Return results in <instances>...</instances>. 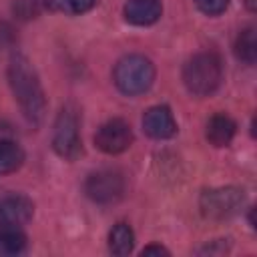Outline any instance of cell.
<instances>
[{
	"label": "cell",
	"mask_w": 257,
	"mask_h": 257,
	"mask_svg": "<svg viewBox=\"0 0 257 257\" xmlns=\"http://www.w3.org/2000/svg\"><path fill=\"white\" fill-rule=\"evenodd\" d=\"M8 84L18 100L24 116L30 122H40L46 110V98L38 74L30 60L22 54H14L8 64Z\"/></svg>",
	"instance_id": "obj_1"
},
{
	"label": "cell",
	"mask_w": 257,
	"mask_h": 257,
	"mask_svg": "<svg viewBox=\"0 0 257 257\" xmlns=\"http://www.w3.org/2000/svg\"><path fill=\"white\" fill-rule=\"evenodd\" d=\"M223 78V64L215 52H199L183 66V82L195 96L213 94Z\"/></svg>",
	"instance_id": "obj_2"
},
{
	"label": "cell",
	"mask_w": 257,
	"mask_h": 257,
	"mask_svg": "<svg viewBox=\"0 0 257 257\" xmlns=\"http://www.w3.org/2000/svg\"><path fill=\"white\" fill-rule=\"evenodd\" d=\"M114 84L122 94L137 96L147 92L155 82V66L143 54H128L114 66Z\"/></svg>",
	"instance_id": "obj_3"
},
{
	"label": "cell",
	"mask_w": 257,
	"mask_h": 257,
	"mask_svg": "<svg viewBox=\"0 0 257 257\" xmlns=\"http://www.w3.org/2000/svg\"><path fill=\"white\" fill-rule=\"evenodd\" d=\"M52 149L58 157L66 161H74L82 155L80 141V118L74 104H64L56 116L52 131Z\"/></svg>",
	"instance_id": "obj_4"
},
{
	"label": "cell",
	"mask_w": 257,
	"mask_h": 257,
	"mask_svg": "<svg viewBox=\"0 0 257 257\" xmlns=\"http://www.w3.org/2000/svg\"><path fill=\"white\" fill-rule=\"evenodd\" d=\"M245 203V191L239 187H217L207 189L201 195L199 207L203 217L213 221H225L235 217Z\"/></svg>",
	"instance_id": "obj_5"
},
{
	"label": "cell",
	"mask_w": 257,
	"mask_h": 257,
	"mask_svg": "<svg viewBox=\"0 0 257 257\" xmlns=\"http://www.w3.org/2000/svg\"><path fill=\"white\" fill-rule=\"evenodd\" d=\"M84 191L94 203L108 205V203H114L122 197L124 179L118 171L102 169V171H96V173L88 175V179L84 183Z\"/></svg>",
	"instance_id": "obj_6"
},
{
	"label": "cell",
	"mask_w": 257,
	"mask_h": 257,
	"mask_svg": "<svg viewBox=\"0 0 257 257\" xmlns=\"http://www.w3.org/2000/svg\"><path fill=\"white\" fill-rule=\"evenodd\" d=\"M94 145L106 155H118L133 145V131L131 124L122 118H110L94 135Z\"/></svg>",
	"instance_id": "obj_7"
},
{
	"label": "cell",
	"mask_w": 257,
	"mask_h": 257,
	"mask_svg": "<svg viewBox=\"0 0 257 257\" xmlns=\"http://www.w3.org/2000/svg\"><path fill=\"white\" fill-rule=\"evenodd\" d=\"M143 128H145V133L151 139L165 141V139H171L177 133V122H175V116H173V112H171L169 106L157 104V106H151L145 112V116H143Z\"/></svg>",
	"instance_id": "obj_8"
},
{
	"label": "cell",
	"mask_w": 257,
	"mask_h": 257,
	"mask_svg": "<svg viewBox=\"0 0 257 257\" xmlns=\"http://www.w3.org/2000/svg\"><path fill=\"white\" fill-rule=\"evenodd\" d=\"M124 18L135 26L155 24L163 14L161 0H128L124 4Z\"/></svg>",
	"instance_id": "obj_9"
},
{
	"label": "cell",
	"mask_w": 257,
	"mask_h": 257,
	"mask_svg": "<svg viewBox=\"0 0 257 257\" xmlns=\"http://www.w3.org/2000/svg\"><path fill=\"white\" fill-rule=\"evenodd\" d=\"M34 213V203L24 195H8L0 199V223L22 225Z\"/></svg>",
	"instance_id": "obj_10"
},
{
	"label": "cell",
	"mask_w": 257,
	"mask_h": 257,
	"mask_svg": "<svg viewBox=\"0 0 257 257\" xmlns=\"http://www.w3.org/2000/svg\"><path fill=\"white\" fill-rule=\"evenodd\" d=\"M237 133V124L229 114H213L207 122L205 137L213 147H227Z\"/></svg>",
	"instance_id": "obj_11"
},
{
	"label": "cell",
	"mask_w": 257,
	"mask_h": 257,
	"mask_svg": "<svg viewBox=\"0 0 257 257\" xmlns=\"http://www.w3.org/2000/svg\"><path fill=\"white\" fill-rule=\"evenodd\" d=\"M26 249V235L20 225L0 223V257L20 255Z\"/></svg>",
	"instance_id": "obj_12"
},
{
	"label": "cell",
	"mask_w": 257,
	"mask_h": 257,
	"mask_svg": "<svg viewBox=\"0 0 257 257\" xmlns=\"http://www.w3.org/2000/svg\"><path fill=\"white\" fill-rule=\"evenodd\" d=\"M135 247V233L126 223H116L108 233V251L112 255H128Z\"/></svg>",
	"instance_id": "obj_13"
},
{
	"label": "cell",
	"mask_w": 257,
	"mask_h": 257,
	"mask_svg": "<svg viewBox=\"0 0 257 257\" xmlns=\"http://www.w3.org/2000/svg\"><path fill=\"white\" fill-rule=\"evenodd\" d=\"M24 163V151L18 143L0 139V175H10L18 171Z\"/></svg>",
	"instance_id": "obj_14"
},
{
	"label": "cell",
	"mask_w": 257,
	"mask_h": 257,
	"mask_svg": "<svg viewBox=\"0 0 257 257\" xmlns=\"http://www.w3.org/2000/svg\"><path fill=\"white\" fill-rule=\"evenodd\" d=\"M235 54L245 64H255L257 58V40H255V28H245L237 40H235Z\"/></svg>",
	"instance_id": "obj_15"
},
{
	"label": "cell",
	"mask_w": 257,
	"mask_h": 257,
	"mask_svg": "<svg viewBox=\"0 0 257 257\" xmlns=\"http://www.w3.org/2000/svg\"><path fill=\"white\" fill-rule=\"evenodd\" d=\"M98 0H44V6L52 12H60V14H84L88 10H92L96 6Z\"/></svg>",
	"instance_id": "obj_16"
},
{
	"label": "cell",
	"mask_w": 257,
	"mask_h": 257,
	"mask_svg": "<svg viewBox=\"0 0 257 257\" xmlns=\"http://www.w3.org/2000/svg\"><path fill=\"white\" fill-rule=\"evenodd\" d=\"M42 4H44V0H14L12 12L20 20H30V18H36L40 14Z\"/></svg>",
	"instance_id": "obj_17"
},
{
	"label": "cell",
	"mask_w": 257,
	"mask_h": 257,
	"mask_svg": "<svg viewBox=\"0 0 257 257\" xmlns=\"http://www.w3.org/2000/svg\"><path fill=\"white\" fill-rule=\"evenodd\" d=\"M195 4H197V8H199L203 14H207V16H217V14H221V12L227 10L229 0H195Z\"/></svg>",
	"instance_id": "obj_18"
},
{
	"label": "cell",
	"mask_w": 257,
	"mask_h": 257,
	"mask_svg": "<svg viewBox=\"0 0 257 257\" xmlns=\"http://www.w3.org/2000/svg\"><path fill=\"white\" fill-rule=\"evenodd\" d=\"M229 251V243H225V239H217V241H213L211 245L207 243L205 247H201L197 253H201V255H215V253H227Z\"/></svg>",
	"instance_id": "obj_19"
},
{
	"label": "cell",
	"mask_w": 257,
	"mask_h": 257,
	"mask_svg": "<svg viewBox=\"0 0 257 257\" xmlns=\"http://www.w3.org/2000/svg\"><path fill=\"white\" fill-rule=\"evenodd\" d=\"M143 255H169V251L161 245H149L143 249Z\"/></svg>",
	"instance_id": "obj_20"
}]
</instances>
